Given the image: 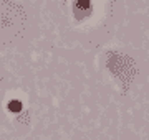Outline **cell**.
Listing matches in <instances>:
<instances>
[{
	"mask_svg": "<svg viewBox=\"0 0 149 140\" xmlns=\"http://www.w3.org/2000/svg\"><path fill=\"white\" fill-rule=\"evenodd\" d=\"M20 107H22L20 101H12V102L8 104V109H10L12 112H18V110H20Z\"/></svg>",
	"mask_w": 149,
	"mask_h": 140,
	"instance_id": "6da1fadb",
	"label": "cell"
}]
</instances>
